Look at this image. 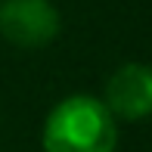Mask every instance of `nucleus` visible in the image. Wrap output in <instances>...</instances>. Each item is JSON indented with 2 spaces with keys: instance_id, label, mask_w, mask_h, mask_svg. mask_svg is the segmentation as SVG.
<instances>
[{
  "instance_id": "nucleus-2",
  "label": "nucleus",
  "mask_w": 152,
  "mask_h": 152,
  "mask_svg": "<svg viewBox=\"0 0 152 152\" xmlns=\"http://www.w3.org/2000/svg\"><path fill=\"white\" fill-rule=\"evenodd\" d=\"M62 19L53 0H0V37L22 50H37L59 37Z\"/></svg>"
},
{
  "instance_id": "nucleus-1",
  "label": "nucleus",
  "mask_w": 152,
  "mask_h": 152,
  "mask_svg": "<svg viewBox=\"0 0 152 152\" xmlns=\"http://www.w3.org/2000/svg\"><path fill=\"white\" fill-rule=\"evenodd\" d=\"M99 96L75 93L50 109L44 121V152H115L118 124Z\"/></svg>"
},
{
  "instance_id": "nucleus-3",
  "label": "nucleus",
  "mask_w": 152,
  "mask_h": 152,
  "mask_svg": "<svg viewBox=\"0 0 152 152\" xmlns=\"http://www.w3.org/2000/svg\"><path fill=\"white\" fill-rule=\"evenodd\" d=\"M102 102L115 118L140 121L152 115V65L143 62H127L112 78L106 81V96Z\"/></svg>"
}]
</instances>
